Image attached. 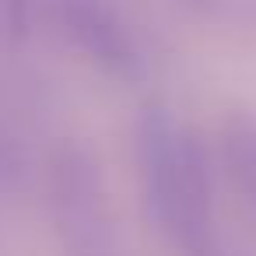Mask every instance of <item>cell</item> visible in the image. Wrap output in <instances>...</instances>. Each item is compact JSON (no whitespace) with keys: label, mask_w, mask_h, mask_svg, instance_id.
<instances>
[{"label":"cell","mask_w":256,"mask_h":256,"mask_svg":"<svg viewBox=\"0 0 256 256\" xmlns=\"http://www.w3.org/2000/svg\"><path fill=\"white\" fill-rule=\"evenodd\" d=\"M140 172L151 218L179 256H224L214 221L210 158L165 106H148L137 123Z\"/></svg>","instance_id":"cell-1"},{"label":"cell","mask_w":256,"mask_h":256,"mask_svg":"<svg viewBox=\"0 0 256 256\" xmlns=\"http://www.w3.org/2000/svg\"><path fill=\"white\" fill-rule=\"evenodd\" d=\"M32 28L56 36L74 56L116 81H140L144 56L109 0H11V39Z\"/></svg>","instance_id":"cell-2"},{"label":"cell","mask_w":256,"mask_h":256,"mask_svg":"<svg viewBox=\"0 0 256 256\" xmlns=\"http://www.w3.org/2000/svg\"><path fill=\"white\" fill-rule=\"evenodd\" d=\"M46 200L53 232L67 256H120L112 214L92 151L78 140H60L46 158Z\"/></svg>","instance_id":"cell-3"},{"label":"cell","mask_w":256,"mask_h":256,"mask_svg":"<svg viewBox=\"0 0 256 256\" xmlns=\"http://www.w3.org/2000/svg\"><path fill=\"white\" fill-rule=\"evenodd\" d=\"M218 151L232 190L256 207V116H232L221 126Z\"/></svg>","instance_id":"cell-4"},{"label":"cell","mask_w":256,"mask_h":256,"mask_svg":"<svg viewBox=\"0 0 256 256\" xmlns=\"http://www.w3.org/2000/svg\"><path fill=\"white\" fill-rule=\"evenodd\" d=\"M11 176H14V162H11L8 144L0 140V200H4V193H8V186H11Z\"/></svg>","instance_id":"cell-5"},{"label":"cell","mask_w":256,"mask_h":256,"mask_svg":"<svg viewBox=\"0 0 256 256\" xmlns=\"http://www.w3.org/2000/svg\"><path fill=\"white\" fill-rule=\"evenodd\" d=\"M0 36L11 39V0H0Z\"/></svg>","instance_id":"cell-6"}]
</instances>
